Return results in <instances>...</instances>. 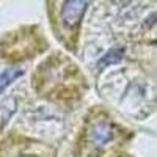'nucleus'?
I'll use <instances>...</instances> for the list:
<instances>
[{
  "mask_svg": "<svg viewBox=\"0 0 157 157\" xmlns=\"http://www.w3.org/2000/svg\"><path fill=\"white\" fill-rule=\"evenodd\" d=\"M86 2H66L63 6V11H61V17H63V22L66 27H72L75 25L78 21H80L82 14L85 13V8H86Z\"/></svg>",
  "mask_w": 157,
  "mask_h": 157,
  "instance_id": "f257e3e1",
  "label": "nucleus"
},
{
  "mask_svg": "<svg viewBox=\"0 0 157 157\" xmlns=\"http://www.w3.org/2000/svg\"><path fill=\"white\" fill-rule=\"evenodd\" d=\"M93 138L96 145H104L105 141H109L112 138V129L109 124L105 123H99L94 129H93Z\"/></svg>",
  "mask_w": 157,
  "mask_h": 157,
  "instance_id": "f03ea898",
  "label": "nucleus"
},
{
  "mask_svg": "<svg viewBox=\"0 0 157 157\" xmlns=\"http://www.w3.org/2000/svg\"><path fill=\"white\" fill-rule=\"evenodd\" d=\"M123 54H124V50H123V49H113V50H110L109 54H105V55H104V57L99 60L98 68L102 69V68H105L107 64H112V63L120 61L121 57H123Z\"/></svg>",
  "mask_w": 157,
  "mask_h": 157,
  "instance_id": "7ed1b4c3",
  "label": "nucleus"
},
{
  "mask_svg": "<svg viewBox=\"0 0 157 157\" xmlns=\"http://www.w3.org/2000/svg\"><path fill=\"white\" fill-rule=\"evenodd\" d=\"M19 75H22L21 69H6V71H3L2 74H0V93H2L13 80H16Z\"/></svg>",
  "mask_w": 157,
  "mask_h": 157,
  "instance_id": "20e7f679",
  "label": "nucleus"
}]
</instances>
